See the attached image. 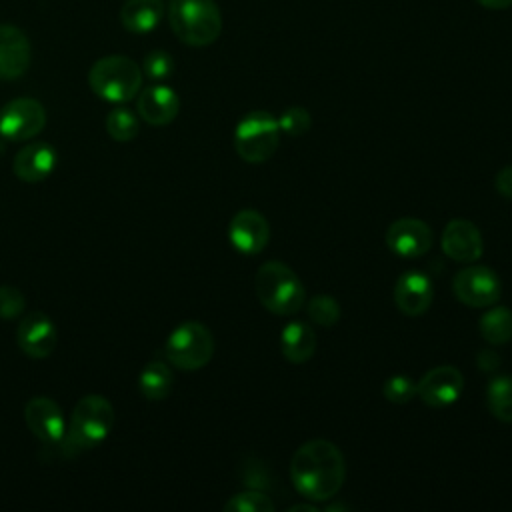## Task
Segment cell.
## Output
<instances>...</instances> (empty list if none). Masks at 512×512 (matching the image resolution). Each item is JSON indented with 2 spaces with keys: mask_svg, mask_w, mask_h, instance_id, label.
Wrapping results in <instances>:
<instances>
[{
  "mask_svg": "<svg viewBox=\"0 0 512 512\" xmlns=\"http://www.w3.org/2000/svg\"><path fill=\"white\" fill-rule=\"evenodd\" d=\"M32 50L26 34L12 24H0V80L20 78L30 66Z\"/></svg>",
  "mask_w": 512,
  "mask_h": 512,
  "instance_id": "obj_17",
  "label": "cell"
},
{
  "mask_svg": "<svg viewBox=\"0 0 512 512\" xmlns=\"http://www.w3.org/2000/svg\"><path fill=\"white\" fill-rule=\"evenodd\" d=\"M280 350L282 356L292 364H302L310 360L316 350V334L310 324L300 320L286 324L280 334Z\"/></svg>",
  "mask_w": 512,
  "mask_h": 512,
  "instance_id": "obj_20",
  "label": "cell"
},
{
  "mask_svg": "<svg viewBox=\"0 0 512 512\" xmlns=\"http://www.w3.org/2000/svg\"><path fill=\"white\" fill-rule=\"evenodd\" d=\"M114 426V408L100 394H88L78 400L72 410L66 436L60 444L66 456L96 448Z\"/></svg>",
  "mask_w": 512,
  "mask_h": 512,
  "instance_id": "obj_2",
  "label": "cell"
},
{
  "mask_svg": "<svg viewBox=\"0 0 512 512\" xmlns=\"http://www.w3.org/2000/svg\"><path fill=\"white\" fill-rule=\"evenodd\" d=\"M270 238L268 220L252 208L238 210L228 224V240L230 244L246 256L258 254L266 248Z\"/></svg>",
  "mask_w": 512,
  "mask_h": 512,
  "instance_id": "obj_13",
  "label": "cell"
},
{
  "mask_svg": "<svg viewBox=\"0 0 512 512\" xmlns=\"http://www.w3.org/2000/svg\"><path fill=\"white\" fill-rule=\"evenodd\" d=\"M306 312L310 316V320L318 326H334L340 320V304L336 302V298L328 296V294H316L306 302Z\"/></svg>",
  "mask_w": 512,
  "mask_h": 512,
  "instance_id": "obj_26",
  "label": "cell"
},
{
  "mask_svg": "<svg viewBox=\"0 0 512 512\" xmlns=\"http://www.w3.org/2000/svg\"><path fill=\"white\" fill-rule=\"evenodd\" d=\"M480 334L492 344L500 346L512 340V310L506 306H488V312L480 318Z\"/></svg>",
  "mask_w": 512,
  "mask_h": 512,
  "instance_id": "obj_23",
  "label": "cell"
},
{
  "mask_svg": "<svg viewBox=\"0 0 512 512\" xmlns=\"http://www.w3.org/2000/svg\"><path fill=\"white\" fill-rule=\"evenodd\" d=\"M416 396L430 408L454 404L464 388V376L456 366H434L416 382Z\"/></svg>",
  "mask_w": 512,
  "mask_h": 512,
  "instance_id": "obj_11",
  "label": "cell"
},
{
  "mask_svg": "<svg viewBox=\"0 0 512 512\" xmlns=\"http://www.w3.org/2000/svg\"><path fill=\"white\" fill-rule=\"evenodd\" d=\"M136 108L140 118L150 126H166L178 116L180 98L170 86L154 84L140 92Z\"/></svg>",
  "mask_w": 512,
  "mask_h": 512,
  "instance_id": "obj_18",
  "label": "cell"
},
{
  "mask_svg": "<svg viewBox=\"0 0 512 512\" xmlns=\"http://www.w3.org/2000/svg\"><path fill=\"white\" fill-rule=\"evenodd\" d=\"M56 160V150L48 142H32L16 152L12 170L22 182H42L52 174Z\"/></svg>",
  "mask_w": 512,
  "mask_h": 512,
  "instance_id": "obj_19",
  "label": "cell"
},
{
  "mask_svg": "<svg viewBox=\"0 0 512 512\" xmlns=\"http://www.w3.org/2000/svg\"><path fill=\"white\" fill-rule=\"evenodd\" d=\"M494 186H496L500 196L512 200V164H508L502 170H498V174L494 178Z\"/></svg>",
  "mask_w": 512,
  "mask_h": 512,
  "instance_id": "obj_32",
  "label": "cell"
},
{
  "mask_svg": "<svg viewBox=\"0 0 512 512\" xmlns=\"http://www.w3.org/2000/svg\"><path fill=\"white\" fill-rule=\"evenodd\" d=\"M382 392H384V398L392 404H408L416 396L418 388L410 376L394 374L384 382Z\"/></svg>",
  "mask_w": 512,
  "mask_h": 512,
  "instance_id": "obj_28",
  "label": "cell"
},
{
  "mask_svg": "<svg viewBox=\"0 0 512 512\" xmlns=\"http://www.w3.org/2000/svg\"><path fill=\"white\" fill-rule=\"evenodd\" d=\"M498 364H500V358H498L496 352H492V350H482V352L478 354V366H480L482 370H496Z\"/></svg>",
  "mask_w": 512,
  "mask_h": 512,
  "instance_id": "obj_33",
  "label": "cell"
},
{
  "mask_svg": "<svg viewBox=\"0 0 512 512\" xmlns=\"http://www.w3.org/2000/svg\"><path fill=\"white\" fill-rule=\"evenodd\" d=\"M58 342V330L50 316L44 312H32L18 322L16 344L30 358H48Z\"/></svg>",
  "mask_w": 512,
  "mask_h": 512,
  "instance_id": "obj_14",
  "label": "cell"
},
{
  "mask_svg": "<svg viewBox=\"0 0 512 512\" xmlns=\"http://www.w3.org/2000/svg\"><path fill=\"white\" fill-rule=\"evenodd\" d=\"M256 296L260 304L278 316H292L306 304V290L298 274L280 260L264 262L256 272Z\"/></svg>",
  "mask_w": 512,
  "mask_h": 512,
  "instance_id": "obj_3",
  "label": "cell"
},
{
  "mask_svg": "<svg viewBox=\"0 0 512 512\" xmlns=\"http://www.w3.org/2000/svg\"><path fill=\"white\" fill-rule=\"evenodd\" d=\"M442 250L448 258L468 264L482 256L484 242L478 226L464 218L450 220L442 230Z\"/></svg>",
  "mask_w": 512,
  "mask_h": 512,
  "instance_id": "obj_15",
  "label": "cell"
},
{
  "mask_svg": "<svg viewBox=\"0 0 512 512\" xmlns=\"http://www.w3.org/2000/svg\"><path fill=\"white\" fill-rule=\"evenodd\" d=\"M142 72L152 80H164L174 72V60L166 50H152L144 56Z\"/></svg>",
  "mask_w": 512,
  "mask_h": 512,
  "instance_id": "obj_30",
  "label": "cell"
},
{
  "mask_svg": "<svg viewBox=\"0 0 512 512\" xmlns=\"http://www.w3.org/2000/svg\"><path fill=\"white\" fill-rule=\"evenodd\" d=\"M392 296L402 314L420 316L432 304L434 286H432V280L424 272L406 270L404 274L398 276Z\"/></svg>",
  "mask_w": 512,
  "mask_h": 512,
  "instance_id": "obj_16",
  "label": "cell"
},
{
  "mask_svg": "<svg viewBox=\"0 0 512 512\" xmlns=\"http://www.w3.org/2000/svg\"><path fill=\"white\" fill-rule=\"evenodd\" d=\"M476 2L488 10H504L512 6V0H476Z\"/></svg>",
  "mask_w": 512,
  "mask_h": 512,
  "instance_id": "obj_34",
  "label": "cell"
},
{
  "mask_svg": "<svg viewBox=\"0 0 512 512\" xmlns=\"http://www.w3.org/2000/svg\"><path fill=\"white\" fill-rule=\"evenodd\" d=\"M30 432L46 446H60L66 436V420L60 406L48 396H34L24 408Z\"/></svg>",
  "mask_w": 512,
  "mask_h": 512,
  "instance_id": "obj_12",
  "label": "cell"
},
{
  "mask_svg": "<svg viewBox=\"0 0 512 512\" xmlns=\"http://www.w3.org/2000/svg\"><path fill=\"white\" fill-rule=\"evenodd\" d=\"M138 130H140V122L136 114L128 108H114L106 116V132L116 142H130L132 138H136Z\"/></svg>",
  "mask_w": 512,
  "mask_h": 512,
  "instance_id": "obj_25",
  "label": "cell"
},
{
  "mask_svg": "<svg viewBox=\"0 0 512 512\" xmlns=\"http://www.w3.org/2000/svg\"><path fill=\"white\" fill-rule=\"evenodd\" d=\"M386 246L400 258L424 256L434 242L432 228L420 218H398L386 228Z\"/></svg>",
  "mask_w": 512,
  "mask_h": 512,
  "instance_id": "obj_10",
  "label": "cell"
},
{
  "mask_svg": "<svg viewBox=\"0 0 512 512\" xmlns=\"http://www.w3.org/2000/svg\"><path fill=\"white\" fill-rule=\"evenodd\" d=\"M44 126L46 110L36 98H16L0 110V134L6 140H30L40 134Z\"/></svg>",
  "mask_w": 512,
  "mask_h": 512,
  "instance_id": "obj_9",
  "label": "cell"
},
{
  "mask_svg": "<svg viewBox=\"0 0 512 512\" xmlns=\"http://www.w3.org/2000/svg\"><path fill=\"white\" fill-rule=\"evenodd\" d=\"M88 84L102 100L124 104L140 92L142 68L122 54L104 56L92 64Z\"/></svg>",
  "mask_w": 512,
  "mask_h": 512,
  "instance_id": "obj_5",
  "label": "cell"
},
{
  "mask_svg": "<svg viewBox=\"0 0 512 512\" xmlns=\"http://www.w3.org/2000/svg\"><path fill=\"white\" fill-rule=\"evenodd\" d=\"M212 354L214 336L204 324L196 320H188L176 326L164 344V356L168 362L186 372L204 368L212 360Z\"/></svg>",
  "mask_w": 512,
  "mask_h": 512,
  "instance_id": "obj_7",
  "label": "cell"
},
{
  "mask_svg": "<svg viewBox=\"0 0 512 512\" xmlns=\"http://www.w3.org/2000/svg\"><path fill=\"white\" fill-rule=\"evenodd\" d=\"M280 142L278 118L266 110L248 112L234 130L236 154L248 164H262L272 158Z\"/></svg>",
  "mask_w": 512,
  "mask_h": 512,
  "instance_id": "obj_6",
  "label": "cell"
},
{
  "mask_svg": "<svg viewBox=\"0 0 512 512\" xmlns=\"http://www.w3.org/2000/svg\"><path fill=\"white\" fill-rule=\"evenodd\" d=\"M486 406L500 422H512V376L502 374L490 380L486 388Z\"/></svg>",
  "mask_w": 512,
  "mask_h": 512,
  "instance_id": "obj_24",
  "label": "cell"
},
{
  "mask_svg": "<svg viewBox=\"0 0 512 512\" xmlns=\"http://www.w3.org/2000/svg\"><path fill=\"white\" fill-rule=\"evenodd\" d=\"M346 508H348L346 504H328V506H326L328 512H330V510H346Z\"/></svg>",
  "mask_w": 512,
  "mask_h": 512,
  "instance_id": "obj_36",
  "label": "cell"
},
{
  "mask_svg": "<svg viewBox=\"0 0 512 512\" xmlns=\"http://www.w3.org/2000/svg\"><path fill=\"white\" fill-rule=\"evenodd\" d=\"M162 14V0H126L120 8V22L134 34H146L160 24Z\"/></svg>",
  "mask_w": 512,
  "mask_h": 512,
  "instance_id": "obj_21",
  "label": "cell"
},
{
  "mask_svg": "<svg viewBox=\"0 0 512 512\" xmlns=\"http://www.w3.org/2000/svg\"><path fill=\"white\" fill-rule=\"evenodd\" d=\"M454 296L470 308H488L502 296V282L488 266H466L452 280Z\"/></svg>",
  "mask_w": 512,
  "mask_h": 512,
  "instance_id": "obj_8",
  "label": "cell"
},
{
  "mask_svg": "<svg viewBox=\"0 0 512 512\" xmlns=\"http://www.w3.org/2000/svg\"><path fill=\"white\" fill-rule=\"evenodd\" d=\"M172 384H174V374L168 368V364L160 360L146 364L138 376L140 394L152 402L164 400L172 392Z\"/></svg>",
  "mask_w": 512,
  "mask_h": 512,
  "instance_id": "obj_22",
  "label": "cell"
},
{
  "mask_svg": "<svg viewBox=\"0 0 512 512\" xmlns=\"http://www.w3.org/2000/svg\"><path fill=\"white\" fill-rule=\"evenodd\" d=\"M290 512H298V510H304V512H318V508L314 504H294L288 508Z\"/></svg>",
  "mask_w": 512,
  "mask_h": 512,
  "instance_id": "obj_35",
  "label": "cell"
},
{
  "mask_svg": "<svg viewBox=\"0 0 512 512\" xmlns=\"http://www.w3.org/2000/svg\"><path fill=\"white\" fill-rule=\"evenodd\" d=\"M24 306H26L24 294L16 286H8V284L0 286V318L4 320L18 318Z\"/></svg>",
  "mask_w": 512,
  "mask_h": 512,
  "instance_id": "obj_31",
  "label": "cell"
},
{
  "mask_svg": "<svg viewBox=\"0 0 512 512\" xmlns=\"http://www.w3.org/2000/svg\"><path fill=\"white\" fill-rule=\"evenodd\" d=\"M278 126H280V132L288 136H304L312 126V116L302 106H290L280 114Z\"/></svg>",
  "mask_w": 512,
  "mask_h": 512,
  "instance_id": "obj_29",
  "label": "cell"
},
{
  "mask_svg": "<svg viewBox=\"0 0 512 512\" xmlns=\"http://www.w3.org/2000/svg\"><path fill=\"white\" fill-rule=\"evenodd\" d=\"M168 22L188 46H208L222 32V14L214 0H170Z\"/></svg>",
  "mask_w": 512,
  "mask_h": 512,
  "instance_id": "obj_4",
  "label": "cell"
},
{
  "mask_svg": "<svg viewBox=\"0 0 512 512\" xmlns=\"http://www.w3.org/2000/svg\"><path fill=\"white\" fill-rule=\"evenodd\" d=\"M346 478L340 448L324 438L304 442L290 460V480L300 496L322 502L338 494Z\"/></svg>",
  "mask_w": 512,
  "mask_h": 512,
  "instance_id": "obj_1",
  "label": "cell"
},
{
  "mask_svg": "<svg viewBox=\"0 0 512 512\" xmlns=\"http://www.w3.org/2000/svg\"><path fill=\"white\" fill-rule=\"evenodd\" d=\"M226 512H274V502L270 496L258 490H244L240 494L230 496L224 504Z\"/></svg>",
  "mask_w": 512,
  "mask_h": 512,
  "instance_id": "obj_27",
  "label": "cell"
}]
</instances>
